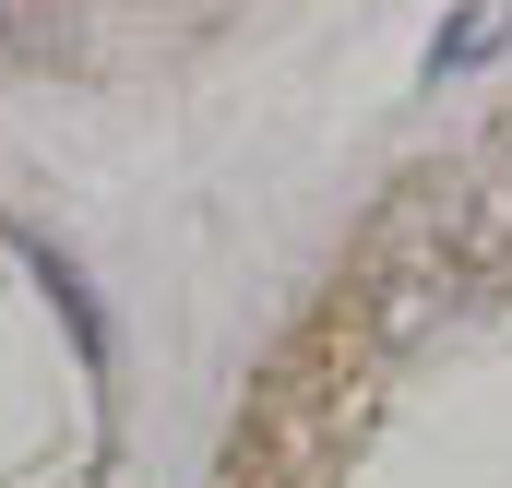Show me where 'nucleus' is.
<instances>
[{"mask_svg": "<svg viewBox=\"0 0 512 488\" xmlns=\"http://www.w3.org/2000/svg\"><path fill=\"white\" fill-rule=\"evenodd\" d=\"M512 36V0H465L453 24H441V48H429V72H465V60H489Z\"/></svg>", "mask_w": 512, "mask_h": 488, "instance_id": "nucleus-1", "label": "nucleus"}]
</instances>
